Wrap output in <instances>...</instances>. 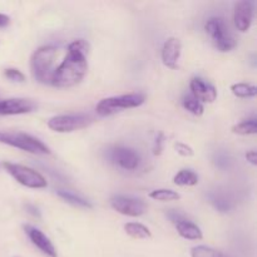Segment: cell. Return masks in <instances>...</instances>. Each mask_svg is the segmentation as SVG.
I'll use <instances>...</instances> for the list:
<instances>
[{
	"mask_svg": "<svg viewBox=\"0 0 257 257\" xmlns=\"http://www.w3.org/2000/svg\"><path fill=\"white\" fill-rule=\"evenodd\" d=\"M89 43L84 39L73 40L68 45L67 55L54 69L50 85L57 88H68L77 85L83 80L88 70Z\"/></svg>",
	"mask_w": 257,
	"mask_h": 257,
	"instance_id": "cell-1",
	"label": "cell"
},
{
	"mask_svg": "<svg viewBox=\"0 0 257 257\" xmlns=\"http://www.w3.org/2000/svg\"><path fill=\"white\" fill-rule=\"evenodd\" d=\"M57 55L58 49L54 45H44L33 53L30 58V70L37 82L50 85Z\"/></svg>",
	"mask_w": 257,
	"mask_h": 257,
	"instance_id": "cell-2",
	"label": "cell"
},
{
	"mask_svg": "<svg viewBox=\"0 0 257 257\" xmlns=\"http://www.w3.org/2000/svg\"><path fill=\"white\" fill-rule=\"evenodd\" d=\"M146 102V95L141 93H128V94L114 95L104 98L95 107V112L100 117H108L114 113L131 108L141 107Z\"/></svg>",
	"mask_w": 257,
	"mask_h": 257,
	"instance_id": "cell-3",
	"label": "cell"
},
{
	"mask_svg": "<svg viewBox=\"0 0 257 257\" xmlns=\"http://www.w3.org/2000/svg\"><path fill=\"white\" fill-rule=\"evenodd\" d=\"M0 143L10 147L19 148L24 152L33 155H50V150L38 138L22 132H2L0 131Z\"/></svg>",
	"mask_w": 257,
	"mask_h": 257,
	"instance_id": "cell-4",
	"label": "cell"
},
{
	"mask_svg": "<svg viewBox=\"0 0 257 257\" xmlns=\"http://www.w3.org/2000/svg\"><path fill=\"white\" fill-rule=\"evenodd\" d=\"M205 30L220 52H230L237 45L235 37L230 32L225 19L221 17H212L206 22Z\"/></svg>",
	"mask_w": 257,
	"mask_h": 257,
	"instance_id": "cell-5",
	"label": "cell"
},
{
	"mask_svg": "<svg viewBox=\"0 0 257 257\" xmlns=\"http://www.w3.org/2000/svg\"><path fill=\"white\" fill-rule=\"evenodd\" d=\"M3 167L18 183H20L24 187L39 190V188H45L48 186L47 180L42 173L30 167H27V166L13 162H4Z\"/></svg>",
	"mask_w": 257,
	"mask_h": 257,
	"instance_id": "cell-6",
	"label": "cell"
},
{
	"mask_svg": "<svg viewBox=\"0 0 257 257\" xmlns=\"http://www.w3.org/2000/svg\"><path fill=\"white\" fill-rule=\"evenodd\" d=\"M93 118L88 114H60L48 120V127L57 133H70L92 124Z\"/></svg>",
	"mask_w": 257,
	"mask_h": 257,
	"instance_id": "cell-7",
	"label": "cell"
},
{
	"mask_svg": "<svg viewBox=\"0 0 257 257\" xmlns=\"http://www.w3.org/2000/svg\"><path fill=\"white\" fill-rule=\"evenodd\" d=\"M110 206L114 211L128 217H140L147 211V205L140 198L117 195L110 198Z\"/></svg>",
	"mask_w": 257,
	"mask_h": 257,
	"instance_id": "cell-8",
	"label": "cell"
},
{
	"mask_svg": "<svg viewBox=\"0 0 257 257\" xmlns=\"http://www.w3.org/2000/svg\"><path fill=\"white\" fill-rule=\"evenodd\" d=\"M108 158L110 162L125 171L137 170L141 163V156L135 150L123 146L110 148L108 152Z\"/></svg>",
	"mask_w": 257,
	"mask_h": 257,
	"instance_id": "cell-9",
	"label": "cell"
},
{
	"mask_svg": "<svg viewBox=\"0 0 257 257\" xmlns=\"http://www.w3.org/2000/svg\"><path fill=\"white\" fill-rule=\"evenodd\" d=\"M24 232L27 233V236L29 237L30 242L38 248L42 253H44L48 257H58V252L55 246L53 245V242L50 241V238L43 232L39 228L34 227L32 225H24Z\"/></svg>",
	"mask_w": 257,
	"mask_h": 257,
	"instance_id": "cell-10",
	"label": "cell"
},
{
	"mask_svg": "<svg viewBox=\"0 0 257 257\" xmlns=\"http://www.w3.org/2000/svg\"><path fill=\"white\" fill-rule=\"evenodd\" d=\"M253 13H255V3L243 0L236 3L235 12H233V22L238 32L246 33L250 30L253 22Z\"/></svg>",
	"mask_w": 257,
	"mask_h": 257,
	"instance_id": "cell-11",
	"label": "cell"
},
{
	"mask_svg": "<svg viewBox=\"0 0 257 257\" xmlns=\"http://www.w3.org/2000/svg\"><path fill=\"white\" fill-rule=\"evenodd\" d=\"M38 105L33 100L27 98H0V115H18L30 113Z\"/></svg>",
	"mask_w": 257,
	"mask_h": 257,
	"instance_id": "cell-12",
	"label": "cell"
},
{
	"mask_svg": "<svg viewBox=\"0 0 257 257\" xmlns=\"http://www.w3.org/2000/svg\"><path fill=\"white\" fill-rule=\"evenodd\" d=\"M190 89L191 95L202 104L203 103H213L217 98V89L200 77H195L191 79Z\"/></svg>",
	"mask_w": 257,
	"mask_h": 257,
	"instance_id": "cell-13",
	"label": "cell"
},
{
	"mask_svg": "<svg viewBox=\"0 0 257 257\" xmlns=\"http://www.w3.org/2000/svg\"><path fill=\"white\" fill-rule=\"evenodd\" d=\"M182 53V43L178 38H168L162 47V62L170 69H177Z\"/></svg>",
	"mask_w": 257,
	"mask_h": 257,
	"instance_id": "cell-14",
	"label": "cell"
},
{
	"mask_svg": "<svg viewBox=\"0 0 257 257\" xmlns=\"http://www.w3.org/2000/svg\"><path fill=\"white\" fill-rule=\"evenodd\" d=\"M176 228H177V232L181 237L186 238V240H190V241H198V240H202L203 238V233L201 231V228L196 225L195 222L192 221L185 220L180 221V222L176 223Z\"/></svg>",
	"mask_w": 257,
	"mask_h": 257,
	"instance_id": "cell-15",
	"label": "cell"
},
{
	"mask_svg": "<svg viewBox=\"0 0 257 257\" xmlns=\"http://www.w3.org/2000/svg\"><path fill=\"white\" fill-rule=\"evenodd\" d=\"M208 200H210V202L212 203V206L216 210L222 213L230 212L233 207V203L231 201V198L226 193L220 192V191H213V192H211L208 195Z\"/></svg>",
	"mask_w": 257,
	"mask_h": 257,
	"instance_id": "cell-16",
	"label": "cell"
},
{
	"mask_svg": "<svg viewBox=\"0 0 257 257\" xmlns=\"http://www.w3.org/2000/svg\"><path fill=\"white\" fill-rule=\"evenodd\" d=\"M124 231L130 237L136 240H147L152 237L150 228L140 222H128L124 225Z\"/></svg>",
	"mask_w": 257,
	"mask_h": 257,
	"instance_id": "cell-17",
	"label": "cell"
},
{
	"mask_svg": "<svg viewBox=\"0 0 257 257\" xmlns=\"http://www.w3.org/2000/svg\"><path fill=\"white\" fill-rule=\"evenodd\" d=\"M198 175L192 170H181L173 177V183L181 187H192L198 183Z\"/></svg>",
	"mask_w": 257,
	"mask_h": 257,
	"instance_id": "cell-18",
	"label": "cell"
},
{
	"mask_svg": "<svg viewBox=\"0 0 257 257\" xmlns=\"http://www.w3.org/2000/svg\"><path fill=\"white\" fill-rule=\"evenodd\" d=\"M58 196L60 198L65 201V202L70 203L73 206H77V207H82V208H92L93 205L87 201L85 198L80 197V196L75 195V193L70 192V191H65V190H59L58 191Z\"/></svg>",
	"mask_w": 257,
	"mask_h": 257,
	"instance_id": "cell-19",
	"label": "cell"
},
{
	"mask_svg": "<svg viewBox=\"0 0 257 257\" xmlns=\"http://www.w3.org/2000/svg\"><path fill=\"white\" fill-rule=\"evenodd\" d=\"M232 133L238 136H250L255 135L257 132V119L256 118H248V119L242 120L231 128Z\"/></svg>",
	"mask_w": 257,
	"mask_h": 257,
	"instance_id": "cell-20",
	"label": "cell"
},
{
	"mask_svg": "<svg viewBox=\"0 0 257 257\" xmlns=\"http://www.w3.org/2000/svg\"><path fill=\"white\" fill-rule=\"evenodd\" d=\"M231 92L238 98H252L257 94V87L248 83H235L231 85Z\"/></svg>",
	"mask_w": 257,
	"mask_h": 257,
	"instance_id": "cell-21",
	"label": "cell"
},
{
	"mask_svg": "<svg viewBox=\"0 0 257 257\" xmlns=\"http://www.w3.org/2000/svg\"><path fill=\"white\" fill-rule=\"evenodd\" d=\"M150 198L160 202H171V201H178L181 198V195L177 191L167 190V188H160L155 190L150 193Z\"/></svg>",
	"mask_w": 257,
	"mask_h": 257,
	"instance_id": "cell-22",
	"label": "cell"
},
{
	"mask_svg": "<svg viewBox=\"0 0 257 257\" xmlns=\"http://www.w3.org/2000/svg\"><path fill=\"white\" fill-rule=\"evenodd\" d=\"M182 105L186 110L191 113L193 115H202L205 112V107L201 102H198L195 97H192L191 94L185 95L182 99Z\"/></svg>",
	"mask_w": 257,
	"mask_h": 257,
	"instance_id": "cell-23",
	"label": "cell"
},
{
	"mask_svg": "<svg viewBox=\"0 0 257 257\" xmlns=\"http://www.w3.org/2000/svg\"><path fill=\"white\" fill-rule=\"evenodd\" d=\"M191 257H231L226 253L221 252V251L216 250V248L210 247V246L200 245L195 246L191 250Z\"/></svg>",
	"mask_w": 257,
	"mask_h": 257,
	"instance_id": "cell-24",
	"label": "cell"
},
{
	"mask_svg": "<svg viewBox=\"0 0 257 257\" xmlns=\"http://www.w3.org/2000/svg\"><path fill=\"white\" fill-rule=\"evenodd\" d=\"M4 75L12 82H17V83H23L25 82V75L24 73L20 72L19 69L17 68H7L4 70Z\"/></svg>",
	"mask_w": 257,
	"mask_h": 257,
	"instance_id": "cell-25",
	"label": "cell"
},
{
	"mask_svg": "<svg viewBox=\"0 0 257 257\" xmlns=\"http://www.w3.org/2000/svg\"><path fill=\"white\" fill-rule=\"evenodd\" d=\"M215 165L221 170H227L231 166V157L226 152H218L215 156Z\"/></svg>",
	"mask_w": 257,
	"mask_h": 257,
	"instance_id": "cell-26",
	"label": "cell"
},
{
	"mask_svg": "<svg viewBox=\"0 0 257 257\" xmlns=\"http://www.w3.org/2000/svg\"><path fill=\"white\" fill-rule=\"evenodd\" d=\"M175 150H176V152H177L180 156H182V157H192V156L195 155V151H193V148L190 147L188 145H186V143H182V142L175 143Z\"/></svg>",
	"mask_w": 257,
	"mask_h": 257,
	"instance_id": "cell-27",
	"label": "cell"
},
{
	"mask_svg": "<svg viewBox=\"0 0 257 257\" xmlns=\"http://www.w3.org/2000/svg\"><path fill=\"white\" fill-rule=\"evenodd\" d=\"M167 216H168V218H170L171 221H172L173 223H177V222H180V221H182V220H185V215H182V213L181 212H178L177 210H168L167 211Z\"/></svg>",
	"mask_w": 257,
	"mask_h": 257,
	"instance_id": "cell-28",
	"label": "cell"
},
{
	"mask_svg": "<svg viewBox=\"0 0 257 257\" xmlns=\"http://www.w3.org/2000/svg\"><path fill=\"white\" fill-rule=\"evenodd\" d=\"M162 145H163V135L161 133V135L158 136L157 140H156L155 155H161V152H162Z\"/></svg>",
	"mask_w": 257,
	"mask_h": 257,
	"instance_id": "cell-29",
	"label": "cell"
},
{
	"mask_svg": "<svg viewBox=\"0 0 257 257\" xmlns=\"http://www.w3.org/2000/svg\"><path fill=\"white\" fill-rule=\"evenodd\" d=\"M25 210H27L28 212L30 213V215L34 216V217H37V218L42 217V215H40V211L38 210V208L35 207V206L29 205V203H28V205H25Z\"/></svg>",
	"mask_w": 257,
	"mask_h": 257,
	"instance_id": "cell-30",
	"label": "cell"
},
{
	"mask_svg": "<svg viewBox=\"0 0 257 257\" xmlns=\"http://www.w3.org/2000/svg\"><path fill=\"white\" fill-rule=\"evenodd\" d=\"M245 157H246V160H247V162H250L251 165H253V166L257 165L256 151H248V152L245 155Z\"/></svg>",
	"mask_w": 257,
	"mask_h": 257,
	"instance_id": "cell-31",
	"label": "cell"
},
{
	"mask_svg": "<svg viewBox=\"0 0 257 257\" xmlns=\"http://www.w3.org/2000/svg\"><path fill=\"white\" fill-rule=\"evenodd\" d=\"M10 22H12V20H10L9 15L3 14V13H0V28H2V29H3V28L9 27Z\"/></svg>",
	"mask_w": 257,
	"mask_h": 257,
	"instance_id": "cell-32",
	"label": "cell"
}]
</instances>
